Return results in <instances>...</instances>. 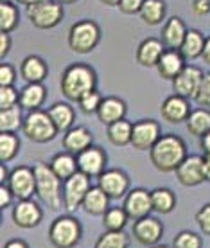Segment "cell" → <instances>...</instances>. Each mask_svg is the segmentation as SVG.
<instances>
[{
	"mask_svg": "<svg viewBox=\"0 0 210 248\" xmlns=\"http://www.w3.org/2000/svg\"><path fill=\"white\" fill-rule=\"evenodd\" d=\"M60 90L65 99L77 103L88 92L97 90V74L87 63H70L63 70Z\"/></svg>",
	"mask_w": 210,
	"mask_h": 248,
	"instance_id": "1",
	"label": "cell"
},
{
	"mask_svg": "<svg viewBox=\"0 0 210 248\" xmlns=\"http://www.w3.org/2000/svg\"><path fill=\"white\" fill-rule=\"evenodd\" d=\"M187 156V144L181 137L174 133L162 135L155 146L149 149L151 164L162 173H174Z\"/></svg>",
	"mask_w": 210,
	"mask_h": 248,
	"instance_id": "2",
	"label": "cell"
},
{
	"mask_svg": "<svg viewBox=\"0 0 210 248\" xmlns=\"http://www.w3.org/2000/svg\"><path fill=\"white\" fill-rule=\"evenodd\" d=\"M36 174V196L42 203H45L49 209L58 211L63 205V186L58 174L50 169L49 164L38 162L34 166Z\"/></svg>",
	"mask_w": 210,
	"mask_h": 248,
	"instance_id": "3",
	"label": "cell"
},
{
	"mask_svg": "<svg viewBox=\"0 0 210 248\" xmlns=\"http://www.w3.org/2000/svg\"><path fill=\"white\" fill-rule=\"evenodd\" d=\"M101 42V27L93 20H79L68 29V47L75 54L92 52Z\"/></svg>",
	"mask_w": 210,
	"mask_h": 248,
	"instance_id": "4",
	"label": "cell"
},
{
	"mask_svg": "<svg viewBox=\"0 0 210 248\" xmlns=\"http://www.w3.org/2000/svg\"><path fill=\"white\" fill-rule=\"evenodd\" d=\"M22 131H24V135L31 142H36V144L50 142L60 133V131L56 130L49 112H45V110H34V112L27 113L24 119Z\"/></svg>",
	"mask_w": 210,
	"mask_h": 248,
	"instance_id": "5",
	"label": "cell"
},
{
	"mask_svg": "<svg viewBox=\"0 0 210 248\" xmlns=\"http://www.w3.org/2000/svg\"><path fill=\"white\" fill-rule=\"evenodd\" d=\"M83 236L79 219L74 216H60L56 217L49 229V239L56 248H74Z\"/></svg>",
	"mask_w": 210,
	"mask_h": 248,
	"instance_id": "6",
	"label": "cell"
},
{
	"mask_svg": "<svg viewBox=\"0 0 210 248\" xmlns=\"http://www.w3.org/2000/svg\"><path fill=\"white\" fill-rule=\"evenodd\" d=\"M65 16L63 6L56 0H45L36 6L27 7V18L36 29H52L60 24Z\"/></svg>",
	"mask_w": 210,
	"mask_h": 248,
	"instance_id": "7",
	"label": "cell"
},
{
	"mask_svg": "<svg viewBox=\"0 0 210 248\" xmlns=\"http://www.w3.org/2000/svg\"><path fill=\"white\" fill-rule=\"evenodd\" d=\"M90 189H92L90 176L77 171L74 176H70L68 180L63 182V207L68 212L77 211L83 205V200H85Z\"/></svg>",
	"mask_w": 210,
	"mask_h": 248,
	"instance_id": "8",
	"label": "cell"
},
{
	"mask_svg": "<svg viewBox=\"0 0 210 248\" xmlns=\"http://www.w3.org/2000/svg\"><path fill=\"white\" fill-rule=\"evenodd\" d=\"M7 187L11 189L13 196L16 200H29L32 194H36V174L34 168L27 166H18L13 169L7 180Z\"/></svg>",
	"mask_w": 210,
	"mask_h": 248,
	"instance_id": "9",
	"label": "cell"
},
{
	"mask_svg": "<svg viewBox=\"0 0 210 248\" xmlns=\"http://www.w3.org/2000/svg\"><path fill=\"white\" fill-rule=\"evenodd\" d=\"M205 72L201 68L194 67V65H187L178 78L173 81V90L176 95H181L185 99H196V95L199 92L201 81H203Z\"/></svg>",
	"mask_w": 210,
	"mask_h": 248,
	"instance_id": "10",
	"label": "cell"
},
{
	"mask_svg": "<svg viewBox=\"0 0 210 248\" xmlns=\"http://www.w3.org/2000/svg\"><path fill=\"white\" fill-rule=\"evenodd\" d=\"M122 209L126 211L128 217L136 221L142 217L149 216L153 212V203H151V192L144 187H136L131 189L126 196H124V205Z\"/></svg>",
	"mask_w": 210,
	"mask_h": 248,
	"instance_id": "11",
	"label": "cell"
},
{
	"mask_svg": "<svg viewBox=\"0 0 210 248\" xmlns=\"http://www.w3.org/2000/svg\"><path fill=\"white\" fill-rule=\"evenodd\" d=\"M97 186H99L111 200L124 198V196L130 192L128 191V189H130V176L119 168L106 169L105 173L97 178Z\"/></svg>",
	"mask_w": 210,
	"mask_h": 248,
	"instance_id": "12",
	"label": "cell"
},
{
	"mask_svg": "<svg viewBox=\"0 0 210 248\" xmlns=\"http://www.w3.org/2000/svg\"><path fill=\"white\" fill-rule=\"evenodd\" d=\"M164 236V225L160 219L153 216H146L142 219L133 221V237L142 247H155Z\"/></svg>",
	"mask_w": 210,
	"mask_h": 248,
	"instance_id": "13",
	"label": "cell"
},
{
	"mask_svg": "<svg viewBox=\"0 0 210 248\" xmlns=\"http://www.w3.org/2000/svg\"><path fill=\"white\" fill-rule=\"evenodd\" d=\"M160 137V124L153 119H142L133 124L131 146L138 151H149Z\"/></svg>",
	"mask_w": 210,
	"mask_h": 248,
	"instance_id": "14",
	"label": "cell"
},
{
	"mask_svg": "<svg viewBox=\"0 0 210 248\" xmlns=\"http://www.w3.org/2000/svg\"><path fill=\"white\" fill-rule=\"evenodd\" d=\"M44 219L42 207L34 200H18L13 207V221L20 229H34Z\"/></svg>",
	"mask_w": 210,
	"mask_h": 248,
	"instance_id": "15",
	"label": "cell"
},
{
	"mask_svg": "<svg viewBox=\"0 0 210 248\" xmlns=\"http://www.w3.org/2000/svg\"><path fill=\"white\" fill-rule=\"evenodd\" d=\"M106 162H108L106 151L99 146H92V148L85 149L83 153L77 155V168L81 173H85L90 178H93V176L99 178L101 174L105 173Z\"/></svg>",
	"mask_w": 210,
	"mask_h": 248,
	"instance_id": "16",
	"label": "cell"
},
{
	"mask_svg": "<svg viewBox=\"0 0 210 248\" xmlns=\"http://www.w3.org/2000/svg\"><path fill=\"white\" fill-rule=\"evenodd\" d=\"M174 173H176V180L185 187H196L207 182L205 180L203 156L201 155H189L180 164V168Z\"/></svg>",
	"mask_w": 210,
	"mask_h": 248,
	"instance_id": "17",
	"label": "cell"
},
{
	"mask_svg": "<svg viewBox=\"0 0 210 248\" xmlns=\"http://www.w3.org/2000/svg\"><path fill=\"white\" fill-rule=\"evenodd\" d=\"M192 108H191V103L189 99L185 97H181V95H169L164 99L160 106V113H162V119L169 124H181V123H187V119L191 115Z\"/></svg>",
	"mask_w": 210,
	"mask_h": 248,
	"instance_id": "18",
	"label": "cell"
},
{
	"mask_svg": "<svg viewBox=\"0 0 210 248\" xmlns=\"http://www.w3.org/2000/svg\"><path fill=\"white\" fill-rule=\"evenodd\" d=\"M63 149L67 153L72 155H79L85 149L92 148L93 146V135L92 131L87 130L85 126H72L68 131H65V135L61 139Z\"/></svg>",
	"mask_w": 210,
	"mask_h": 248,
	"instance_id": "19",
	"label": "cell"
},
{
	"mask_svg": "<svg viewBox=\"0 0 210 248\" xmlns=\"http://www.w3.org/2000/svg\"><path fill=\"white\" fill-rule=\"evenodd\" d=\"M185 56L176 49H165L162 54L160 62L156 65V70L160 74L162 79L165 81H174L178 78V74L187 67Z\"/></svg>",
	"mask_w": 210,
	"mask_h": 248,
	"instance_id": "20",
	"label": "cell"
},
{
	"mask_svg": "<svg viewBox=\"0 0 210 248\" xmlns=\"http://www.w3.org/2000/svg\"><path fill=\"white\" fill-rule=\"evenodd\" d=\"M187 32H189V29H187L185 22L180 16H171L164 24V27H162L160 40L165 49L180 50V47H181V44H183V40L187 36Z\"/></svg>",
	"mask_w": 210,
	"mask_h": 248,
	"instance_id": "21",
	"label": "cell"
},
{
	"mask_svg": "<svg viewBox=\"0 0 210 248\" xmlns=\"http://www.w3.org/2000/svg\"><path fill=\"white\" fill-rule=\"evenodd\" d=\"M164 44H162V40L158 38H146L140 42L138 45V49H136V63L140 65V67H156L158 62H160L162 54H164Z\"/></svg>",
	"mask_w": 210,
	"mask_h": 248,
	"instance_id": "22",
	"label": "cell"
},
{
	"mask_svg": "<svg viewBox=\"0 0 210 248\" xmlns=\"http://www.w3.org/2000/svg\"><path fill=\"white\" fill-rule=\"evenodd\" d=\"M126 113H128V106L124 103L120 97H115V95H108L103 99L101 103L99 110H97V119H99L101 123L106 124V126H110L113 123H119V121H122L126 119Z\"/></svg>",
	"mask_w": 210,
	"mask_h": 248,
	"instance_id": "23",
	"label": "cell"
},
{
	"mask_svg": "<svg viewBox=\"0 0 210 248\" xmlns=\"http://www.w3.org/2000/svg\"><path fill=\"white\" fill-rule=\"evenodd\" d=\"M20 76L22 79L31 85V83H44L45 78L49 76V67H47V62L44 58L36 56V54H31L27 56L20 65Z\"/></svg>",
	"mask_w": 210,
	"mask_h": 248,
	"instance_id": "24",
	"label": "cell"
},
{
	"mask_svg": "<svg viewBox=\"0 0 210 248\" xmlns=\"http://www.w3.org/2000/svg\"><path fill=\"white\" fill-rule=\"evenodd\" d=\"M45 99H47V88L44 87V83H31L20 90L18 106L27 112H34V110H40Z\"/></svg>",
	"mask_w": 210,
	"mask_h": 248,
	"instance_id": "25",
	"label": "cell"
},
{
	"mask_svg": "<svg viewBox=\"0 0 210 248\" xmlns=\"http://www.w3.org/2000/svg\"><path fill=\"white\" fill-rule=\"evenodd\" d=\"M49 115L52 119V123H54L56 130L58 131H68L72 126H74V121H75V110L72 108L70 103H65V101H58L54 105L50 106L49 110Z\"/></svg>",
	"mask_w": 210,
	"mask_h": 248,
	"instance_id": "26",
	"label": "cell"
},
{
	"mask_svg": "<svg viewBox=\"0 0 210 248\" xmlns=\"http://www.w3.org/2000/svg\"><path fill=\"white\" fill-rule=\"evenodd\" d=\"M110 196L97 186L88 191L81 207H83V211L92 214V216H105V212L110 209Z\"/></svg>",
	"mask_w": 210,
	"mask_h": 248,
	"instance_id": "27",
	"label": "cell"
},
{
	"mask_svg": "<svg viewBox=\"0 0 210 248\" xmlns=\"http://www.w3.org/2000/svg\"><path fill=\"white\" fill-rule=\"evenodd\" d=\"M49 166L61 182L68 180L70 176H74L79 171V168H77V156L72 155V153H67V151L65 153H56L52 156V160L49 162Z\"/></svg>",
	"mask_w": 210,
	"mask_h": 248,
	"instance_id": "28",
	"label": "cell"
},
{
	"mask_svg": "<svg viewBox=\"0 0 210 248\" xmlns=\"http://www.w3.org/2000/svg\"><path fill=\"white\" fill-rule=\"evenodd\" d=\"M106 135H108V140H110L113 146H128L131 144V135H133V124L130 121H119V123H113L110 126H106Z\"/></svg>",
	"mask_w": 210,
	"mask_h": 248,
	"instance_id": "29",
	"label": "cell"
},
{
	"mask_svg": "<svg viewBox=\"0 0 210 248\" xmlns=\"http://www.w3.org/2000/svg\"><path fill=\"white\" fill-rule=\"evenodd\" d=\"M185 124H187V131L192 137L201 139L205 133L210 131V110H207V108H196V110H192Z\"/></svg>",
	"mask_w": 210,
	"mask_h": 248,
	"instance_id": "30",
	"label": "cell"
},
{
	"mask_svg": "<svg viewBox=\"0 0 210 248\" xmlns=\"http://www.w3.org/2000/svg\"><path fill=\"white\" fill-rule=\"evenodd\" d=\"M167 13V6L164 0H144V6L138 13V16L144 24L158 25L164 22Z\"/></svg>",
	"mask_w": 210,
	"mask_h": 248,
	"instance_id": "31",
	"label": "cell"
},
{
	"mask_svg": "<svg viewBox=\"0 0 210 248\" xmlns=\"http://www.w3.org/2000/svg\"><path fill=\"white\" fill-rule=\"evenodd\" d=\"M205 42H207V38H205L201 32L196 31V29H189L185 40H183V44L180 47V52L185 56V60L201 58L203 49H205Z\"/></svg>",
	"mask_w": 210,
	"mask_h": 248,
	"instance_id": "32",
	"label": "cell"
},
{
	"mask_svg": "<svg viewBox=\"0 0 210 248\" xmlns=\"http://www.w3.org/2000/svg\"><path fill=\"white\" fill-rule=\"evenodd\" d=\"M151 203H153V211L155 212L169 214L176 207V196L167 187H156L155 191H151Z\"/></svg>",
	"mask_w": 210,
	"mask_h": 248,
	"instance_id": "33",
	"label": "cell"
},
{
	"mask_svg": "<svg viewBox=\"0 0 210 248\" xmlns=\"http://www.w3.org/2000/svg\"><path fill=\"white\" fill-rule=\"evenodd\" d=\"M20 24V11L13 2H0V32H13Z\"/></svg>",
	"mask_w": 210,
	"mask_h": 248,
	"instance_id": "34",
	"label": "cell"
},
{
	"mask_svg": "<svg viewBox=\"0 0 210 248\" xmlns=\"http://www.w3.org/2000/svg\"><path fill=\"white\" fill-rule=\"evenodd\" d=\"M20 151V139L15 133L0 131V160L2 164L11 162Z\"/></svg>",
	"mask_w": 210,
	"mask_h": 248,
	"instance_id": "35",
	"label": "cell"
},
{
	"mask_svg": "<svg viewBox=\"0 0 210 248\" xmlns=\"http://www.w3.org/2000/svg\"><path fill=\"white\" fill-rule=\"evenodd\" d=\"M22 126H24V119H22V108L20 106L0 110V131L15 133L16 130H22Z\"/></svg>",
	"mask_w": 210,
	"mask_h": 248,
	"instance_id": "36",
	"label": "cell"
},
{
	"mask_svg": "<svg viewBox=\"0 0 210 248\" xmlns=\"http://www.w3.org/2000/svg\"><path fill=\"white\" fill-rule=\"evenodd\" d=\"M130 237L124 230H106L101 234L93 248H128Z\"/></svg>",
	"mask_w": 210,
	"mask_h": 248,
	"instance_id": "37",
	"label": "cell"
},
{
	"mask_svg": "<svg viewBox=\"0 0 210 248\" xmlns=\"http://www.w3.org/2000/svg\"><path fill=\"white\" fill-rule=\"evenodd\" d=\"M128 219L130 217H128L122 207H111L103 216V225H105L106 230H124Z\"/></svg>",
	"mask_w": 210,
	"mask_h": 248,
	"instance_id": "38",
	"label": "cell"
},
{
	"mask_svg": "<svg viewBox=\"0 0 210 248\" xmlns=\"http://www.w3.org/2000/svg\"><path fill=\"white\" fill-rule=\"evenodd\" d=\"M203 241L201 237L192 230H181L173 239V248H201Z\"/></svg>",
	"mask_w": 210,
	"mask_h": 248,
	"instance_id": "39",
	"label": "cell"
},
{
	"mask_svg": "<svg viewBox=\"0 0 210 248\" xmlns=\"http://www.w3.org/2000/svg\"><path fill=\"white\" fill-rule=\"evenodd\" d=\"M103 99H105V97H103L97 90H93V92H88L87 95H83V97L77 101V106H79V110L85 113V115H92V113H97Z\"/></svg>",
	"mask_w": 210,
	"mask_h": 248,
	"instance_id": "40",
	"label": "cell"
},
{
	"mask_svg": "<svg viewBox=\"0 0 210 248\" xmlns=\"http://www.w3.org/2000/svg\"><path fill=\"white\" fill-rule=\"evenodd\" d=\"M20 92L15 90V87H0V110L18 106Z\"/></svg>",
	"mask_w": 210,
	"mask_h": 248,
	"instance_id": "41",
	"label": "cell"
},
{
	"mask_svg": "<svg viewBox=\"0 0 210 248\" xmlns=\"http://www.w3.org/2000/svg\"><path fill=\"white\" fill-rule=\"evenodd\" d=\"M194 101H196L201 108H210V72H205L201 87H199V92Z\"/></svg>",
	"mask_w": 210,
	"mask_h": 248,
	"instance_id": "42",
	"label": "cell"
},
{
	"mask_svg": "<svg viewBox=\"0 0 210 248\" xmlns=\"http://www.w3.org/2000/svg\"><path fill=\"white\" fill-rule=\"evenodd\" d=\"M16 79V68L9 63L0 65V87H13V83Z\"/></svg>",
	"mask_w": 210,
	"mask_h": 248,
	"instance_id": "43",
	"label": "cell"
},
{
	"mask_svg": "<svg viewBox=\"0 0 210 248\" xmlns=\"http://www.w3.org/2000/svg\"><path fill=\"white\" fill-rule=\"evenodd\" d=\"M196 221H198L199 229L205 236H210V203L203 205L198 212H196Z\"/></svg>",
	"mask_w": 210,
	"mask_h": 248,
	"instance_id": "44",
	"label": "cell"
},
{
	"mask_svg": "<svg viewBox=\"0 0 210 248\" xmlns=\"http://www.w3.org/2000/svg\"><path fill=\"white\" fill-rule=\"evenodd\" d=\"M142 6H144V0H120L117 7L122 15H138Z\"/></svg>",
	"mask_w": 210,
	"mask_h": 248,
	"instance_id": "45",
	"label": "cell"
},
{
	"mask_svg": "<svg viewBox=\"0 0 210 248\" xmlns=\"http://www.w3.org/2000/svg\"><path fill=\"white\" fill-rule=\"evenodd\" d=\"M191 9L196 16H205L210 13V0H192Z\"/></svg>",
	"mask_w": 210,
	"mask_h": 248,
	"instance_id": "46",
	"label": "cell"
},
{
	"mask_svg": "<svg viewBox=\"0 0 210 248\" xmlns=\"http://www.w3.org/2000/svg\"><path fill=\"white\" fill-rule=\"evenodd\" d=\"M13 198H15V196H13L11 189L2 184V186H0V209H2V211H4V209H7V207L11 205Z\"/></svg>",
	"mask_w": 210,
	"mask_h": 248,
	"instance_id": "47",
	"label": "cell"
},
{
	"mask_svg": "<svg viewBox=\"0 0 210 248\" xmlns=\"http://www.w3.org/2000/svg\"><path fill=\"white\" fill-rule=\"evenodd\" d=\"M11 36H9V32H0V58L4 60V58L9 54V50H11Z\"/></svg>",
	"mask_w": 210,
	"mask_h": 248,
	"instance_id": "48",
	"label": "cell"
},
{
	"mask_svg": "<svg viewBox=\"0 0 210 248\" xmlns=\"http://www.w3.org/2000/svg\"><path fill=\"white\" fill-rule=\"evenodd\" d=\"M199 146H201L205 155H210V131L209 133H205V135L199 139Z\"/></svg>",
	"mask_w": 210,
	"mask_h": 248,
	"instance_id": "49",
	"label": "cell"
},
{
	"mask_svg": "<svg viewBox=\"0 0 210 248\" xmlns=\"http://www.w3.org/2000/svg\"><path fill=\"white\" fill-rule=\"evenodd\" d=\"M4 248H29V245L22 239H9V241L4 245Z\"/></svg>",
	"mask_w": 210,
	"mask_h": 248,
	"instance_id": "50",
	"label": "cell"
},
{
	"mask_svg": "<svg viewBox=\"0 0 210 248\" xmlns=\"http://www.w3.org/2000/svg\"><path fill=\"white\" fill-rule=\"evenodd\" d=\"M203 173L205 180L210 182V155H203Z\"/></svg>",
	"mask_w": 210,
	"mask_h": 248,
	"instance_id": "51",
	"label": "cell"
},
{
	"mask_svg": "<svg viewBox=\"0 0 210 248\" xmlns=\"http://www.w3.org/2000/svg\"><path fill=\"white\" fill-rule=\"evenodd\" d=\"M201 58H203V62L207 63V65H210V36L207 38V42H205V49H203Z\"/></svg>",
	"mask_w": 210,
	"mask_h": 248,
	"instance_id": "52",
	"label": "cell"
},
{
	"mask_svg": "<svg viewBox=\"0 0 210 248\" xmlns=\"http://www.w3.org/2000/svg\"><path fill=\"white\" fill-rule=\"evenodd\" d=\"M9 174H11V173H9L6 166L2 164V166H0V182H2V184H6V182L9 180Z\"/></svg>",
	"mask_w": 210,
	"mask_h": 248,
	"instance_id": "53",
	"label": "cell"
},
{
	"mask_svg": "<svg viewBox=\"0 0 210 248\" xmlns=\"http://www.w3.org/2000/svg\"><path fill=\"white\" fill-rule=\"evenodd\" d=\"M40 2H45V0H18V4H22V6H25V7L36 6Z\"/></svg>",
	"mask_w": 210,
	"mask_h": 248,
	"instance_id": "54",
	"label": "cell"
},
{
	"mask_svg": "<svg viewBox=\"0 0 210 248\" xmlns=\"http://www.w3.org/2000/svg\"><path fill=\"white\" fill-rule=\"evenodd\" d=\"M101 2H103V4H105V6L117 7V6H119V2H120V0H101Z\"/></svg>",
	"mask_w": 210,
	"mask_h": 248,
	"instance_id": "55",
	"label": "cell"
},
{
	"mask_svg": "<svg viewBox=\"0 0 210 248\" xmlns=\"http://www.w3.org/2000/svg\"><path fill=\"white\" fill-rule=\"evenodd\" d=\"M58 4H61V6H68V4H74L75 0H56Z\"/></svg>",
	"mask_w": 210,
	"mask_h": 248,
	"instance_id": "56",
	"label": "cell"
},
{
	"mask_svg": "<svg viewBox=\"0 0 210 248\" xmlns=\"http://www.w3.org/2000/svg\"><path fill=\"white\" fill-rule=\"evenodd\" d=\"M149 248H169V247H165V245H155V247H149Z\"/></svg>",
	"mask_w": 210,
	"mask_h": 248,
	"instance_id": "57",
	"label": "cell"
}]
</instances>
